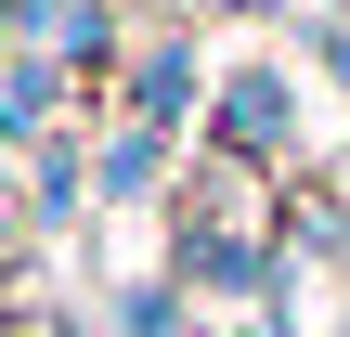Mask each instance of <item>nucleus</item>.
<instances>
[{
	"mask_svg": "<svg viewBox=\"0 0 350 337\" xmlns=\"http://www.w3.org/2000/svg\"><path fill=\"white\" fill-rule=\"evenodd\" d=\"M273 130H286V91L247 78V91H234V143H273Z\"/></svg>",
	"mask_w": 350,
	"mask_h": 337,
	"instance_id": "f257e3e1",
	"label": "nucleus"
}]
</instances>
